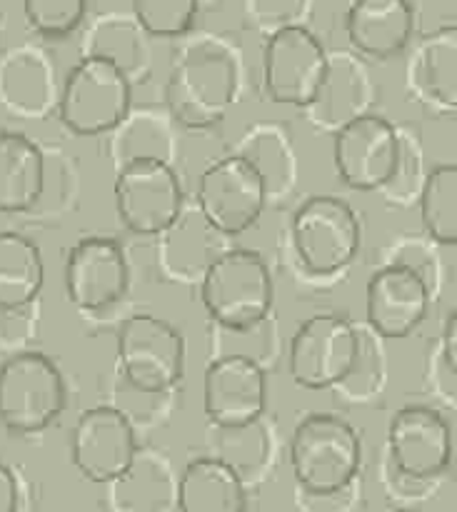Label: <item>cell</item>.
<instances>
[{"instance_id":"obj_1","label":"cell","mask_w":457,"mask_h":512,"mask_svg":"<svg viewBox=\"0 0 457 512\" xmlns=\"http://www.w3.org/2000/svg\"><path fill=\"white\" fill-rule=\"evenodd\" d=\"M248 63L233 35L190 30L178 38L165 83V108L175 123L210 130L243 100Z\"/></svg>"},{"instance_id":"obj_2","label":"cell","mask_w":457,"mask_h":512,"mask_svg":"<svg viewBox=\"0 0 457 512\" xmlns=\"http://www.w3.org/2000/svg\"><path fill=\"white\" fill-rule=\"evenodd\" d=\"M363 243L360 218L338 195H310L288 225V253L310 280L335 278L353 265Z\"/></svg>"},{"instance_id":"obj_3","label":"cell","mask_w":457,"mask_h":512,"mask_svg":"<svg viewBox=\"0 0 457 512\" xmlns=\"http://www.w3.org/2000/svg\"><path fill=\"white\" fill-rule=\"evenodd\" d=\"M295 488L305 493H338L355 485L363 465L358 430L335 413H310L290 438Z\"/></svg>"},{"instance_id":"obj_4","label":"cell","mask_w":457,"mask_h":512,"mask_svg":"<svg viewBox=\"0 0 457 512\" xmlns=\"http://www.w3.org/2000/svg\"><path fill=\"white\" fill-rule=\"evenodd\" d=\"M65 408L68 383L50 355L25 350L0 363V425L10 433H43Z\"/></svg>"},{"instance_id":"obj_5","label":"cell","mask_w":457,"mask_h":512,"mask_svg":"<svg viewBox=\"0 0 457 512\" xmlns=\"http://www.w3.org/2000/svg\"><path fill=\"white\" fill-rule=\"evenodd\" d=\"M118 378L148 393H175L185 373V340L170 320L135 313L115 335Z\"/></svg>"},{"instance_id":"obj_6","label":"cell","mask_w":457,"mask_h":512,"mask_svg":"<svg viewBox=\"0 0 457 512\" xmlns=\"http://www.w3.org/2000/svg\"><path fill=\"white\" fill-rule=\"evenodd\" d=\"M133 108V83L98 58H80L60 83L58 118L70 133L108 135Z\"/></svg>"},{"instance_id":"obj_7","label":"cell","mask_w":457,"mask_h":512,"mask_svg":"<svg viewBox=\"0 0 457 512\" xmlns=\"http://www.w3.org/2000/svg\"><path fill=\"white\" fill-rule=\"evenodd\" d=\"M210 323L248 325L273 315L275 285L268 263L248 248H230L200 283Z\"/></svg>"},{"instance_id":"obj_8","label":"cell","mask_w":457,"mask_h":512,"mask_svg":"<svg viewBox=\"0 0 457 512\" xmlns=\"http://www.w3.org/2000/svg\"><path fill=\"white\" fill-rule=\"evenodd\" d=\"M358 348V323L335 313L313 315L290 340L288 373L298 388L335 390L353 368Z\"/></svg>"},{"instance_id":"obj_9","label":"cell","mask_w":457,"mask_h":512,"mask_svg":"<svg viewBox=\"0 0 457 512\" xmlns=\"http://www.w3.org/2000/svg\"><path fill=\"white\" fill-rule=\"evenodd\" d=\"M328 50L308 28H285L263 43V88L273 103L303 110L328 73Z\"/></svg>"},{"instance_id":"obj_10","label":"cell","mask_w":457,"mask_h":512,"mask_svg":"<svg viewBox=\"0 0 457 512\" xmlns=\"http://www.w3.org/2000/svg\"><path fill=\"white\" fill-rule=\"evenodd\" d=\"M63 285L68 300L80 313H105L130 290L128 253L115 238H80L65 255Z\"/></svg>"},{"instance_id":"obj_11","label":"cell","mask_w":457,"mask_h":512,"mask_svg":"<svg viewBox=\"0 0 457 512\" xmlns=\"http://www.w3.org/2000/svg\"><path fill=\"white\" fill-rule=\"evenodd\" d=\"M115 210L130 233L158 238L185 208V190L173 165L138 163L115 173Z\"/></svg>"},{"instance_id":"obj_12","label":"cell","mask_w":457,"mask_h":512,"mask_svg":"<svg viewBox=\"0 0 457 512\" xmlns=\"http://www.w3.org/2000/svg\"><path fill=\"white\" fill-rule=\"evenodd\" d=\"M453 428L440 410L408 405L393 415L388 428L390 468L398 478L428 483L453 465Z\"/></svg>"},{"instance_id":"obj_13","label":"cell","mask_w":457,"mask_h":512,"mask_svg":"<svg viewBox=\"0 0 457 512\" xmlns=\"http://www.w3.org/2000/svg\"><path fill=\"white\" fill-rule=\"evenodd\" d=\"M195 205L228 238L248 233L268 208L258 175L238 155H225L200 173Z\"/></svg>"},{"instance_id":"obj_14","label":"cell","mask_w":457,"mask_h":512,"mask_svg":"<svg viewBox=\"0 0 457 512\" xmlns=\"http://www.w3.org/2000/svg\"><path fill=\"white\" fill-rule=\"evenodd\" d=\"M400 135L385 115L365 113L333 135V163L338 178L360 193L383 190L395 170Z\"/></svg>"},{"instance_id":"obj_15","label":"cell","mask_w":457,"mask_h":512,"mask_svg":"<svg viewBox=\"0 0 457 512\" xmlns=\"http://www.w3.org/2000/svg\"><path fill=\"white\" fill-rule=\"evenodd\" d=\"M138 430L110 405L80 413L70 435V460L85 480L110 485L138 455Z\"/></svg>"},{"instance_id":"obj_16","label":"cell","mask_w":457,"mask_h":512,"mask_svg":"<svg viewBox=\"0 0 457 512\" xmlns=\"http://www.w3.org/2000/svg\"><path fill=\"white\" fill-rule=\"evenodd\" d=\"M430 303L433 293L418 273L385 263L365 285V325L383 340H403L425 323Z\"/></svg>"},{"instance_id":"obj_17","label":"cell","mask_w":457,"mask_h":512,"mask_svg":"<svg viewBox=\"0 0 457 512\" xmlns=\"http://www.w3.org/2000/svg\"><path fill=\"white\" fill-rule=\"evenodd\" d=\"M220 233L198 205L185 203L183 213L170 228L158 235V265L165 280L178 285H200L208 270L223 258L233 245Z\"/></svg>"},{"instance_id":"obj_18","label":"cell","mask_w":457,"mask_h":512,"mask_svg":"<svg viewBox=\"0 0 457 512\" xmlns=\"http://www.w3.org/2000/svg\"><path fill=\"white\" fill-rule=\"evenodd\" d=\"M203 408L210 425L233 428L268 413V370L250 360H210L203 380Z\"/></svg>"},{"instance_id":"obj_19","label":"cell","mask_w":457,"mask_h":512,"mask_svg":"<svg viewBox=\"0 0 457 512\" xmlns=\"http://www.w3.org/2000/svg\"><path fill=\"white\" fill-rule=\"evenodd\" d=\"M370 103L373 83L365 65L350 53H330L328 73L315 98L303 108V115L315 130L335 135L360 115L370 113Z\"/></svg>"},{"instance_id":"obj_20","label":"cell","mask_w":457,"mask_h":512,"mask_svg":"<svg viewBox=\"0 0 457 512\" xmlns=\"http://www.w3.org/2000/svg\"><path fill=\"white\" fill-rule=\"evenodd\" d=\"M408 93L435 113H457V25L420 35L405 68Z\"/></svg>"},{"instance_id":"obj_21","label":"cell","mask_w":457,"mask_h":512,"mask_svg":"<svg viewBox=\"0 0 457 512\" xmlns=\"http://www.w3.org/2000/svg\"><path fill=\"white\" fill-rule=\"evenodd\" d=\"M60 83L45 50L18 45L0 58V103L10 113L40 120L58 110Z\"/></svg>"},{"instance_id":"obj_22","label":"cell","mask_w":457,"mask_h":512,"mask_svg":"<svg viewBox=\"0 0 457 512\" xmlns=\"http://www.w3.org/2000/svg\"><path fill=\"white\" fill-rule=\"evenodd\" d=\"M345 35L363 58H395L413 43V0H353L345 10Z\"/></svg>"},{"instance_id":"obj_23","label":"cell","mask_w":457,"mask_h":512,"mask_svg":"<svg viewBox=\"0 0 457 512\" xmlns=\"http://www.w3.org/2000/svg\"><path fill=\"white\" fill-rule=\"evenodd\" d=\"M143 25L135 20L133 13H110L98 15L85 28L80 58H98L118 68L130 83H143L153 73V45Z\"/></svg>"},{"instance_id":"obj_24","label":"cell","mask_w":457,"mask_h":512,"mask_svg":"<svg viewBox=\"0 0 457 512\" xmlns=\"http://www.w3.org/2000/svg\"><path fill=\"white\" fill-rule=\"evenodd\" d=\"M180 475L168 455L140 448L130 468L108 488V512H178Z\"/></svg>"},{"instance_id":"obj_25","label":"cell","mask_w":457,"mask_h":512,"mask_svg":"<svg viewBox=\"0 0 457 512\" xmlns=\"http://www.w3.org/2000/svg\"><path fill=\"white\" fill-rule=\"evenodd\" d=\"M108 150L115 173L138 163H165L175 168L178 133L173 115L165 105L130 108L128 115L108 133Z\"/></svg>"},{"instance_id":"obj_26","label":"cell","mask_w":457,"mask_h":512,"mask_svg":"<svg viewBox=\"0 0 457 512\" xmlns=\"http://www.w3.org/2000/svg\"><path fill=\"white\" fill-rule=\"evenodd\" d=\"M235 155L243 158L260 178L268 205H283L285 200L293 198L300 168L288 128L270 120L250 125L238 140Z\"/></svg>"},{"instance_id":"obj_27","label":"cell","mask_w":457,"mask_h":512,"mask_svg":"<svg viewBox=\"0 0 457 512\" xmlns=\"http://www.w3.org/2000/svg\"><path fill=\"white\" fill-rule=\"evenodd\" d=\"M210 430H213V443L208 455L233 470L245 488L250 490L270 478L278 460V433L268 415L233 428L210 425Z\"/></svg>"},{"instance_id":"obj_28","label":"cell","mask_w":457,"mask_h":512,"mask_svg":"<svg viewBox=\"0 0 457 512\" xmlns=\"http://www.w3.org/2000/svg\"><path fill=\"white\" fill-rule=\"evenodd\" d=\"M48 155L25 133H0V213H28L43 200Z\"/></svg>"},{"instance_id":"obj_29","label":"cell","mask_w":457,"mask_h":512,"mask_svg":"<svg viewBox=\"0 0 457 512\" xmlns=\"http://www.w3.org/2000/svg\"><path fill=\"white\" fill-rule=\"evenodd\" d=\"M250 490L210 455L190 460L180 473L178 512H248Z\"/></svg>"},{"instance_id":"obj_30","label":"cell","mask_w":457,"mask_h":512,"mask_svg":"<svg viewBox=\"0 0 457 512\" xmlns=\"http://www.w3.org/2000/svg\"><path fill=\"white\" fill-rule=\"evenodd\" d=\"M45 260L38 243L15 230L0 233V305L23 308L40 300Z\"/></svg>"},{"instance_id":"obj_31","label":"cell","mask_w":457,"mask_h":512,"mask_svg":"<svg viewBox=\"0 0 457 512\" xmlns=\"http://www.w3.org/2000/svg\"><path fill=\"white\" fill-rule=\"evenodd\" d=\"M280 350H283V338L273 315L248 325L210 323V360H250L270 373V368L278 365Z\"/></svg>"},{"instance_id":"obj_32","label":"cell","mask_w":457,"mask_h":512,"mask_svg":"<svg viewBox=\"0 0 457 512\" xmlns=\"http://www.w3.org/2000/svg\"><path fill=\"white\" fill-rule=\"evenodd\" d=\"M418 205L428 240L457 248V163L430 170Z\"/></svg>"},{"instance_id":"obj_33","label":"cell","mask_w":457,"mask_h":512,"mask_svg":"<svg viewBox=\"0 0 457 512\" xmlns=\"http://www.w3.org/2000/svg\"><path fill=\"white\" fill-rule=\"evenodd\" d=\"M400 150L395 160V170L385 188L380 190L390 205H415L423 193V185L428 180L430 170L425 168V150L420 143L418 133L408 128H398Z\"/></svg>"},{"instance_id":"obj_34","label":"cell","mask_w":457,"mask_h":512,"mask_svg":"<svg viewBox=\"0 0 457 512\" xmlns=\"http://www.w3.org/2000/svg\"><path fill=\"white\" fill-rule=\"evenodd\" d=\"M200 8V0H130V13L150 38H183L193 30Z\"/></svg>"},{"instance_id":"obj_35","label":"cell","mask_w":457,"mask_h":512,"mask_svg":"<svg viewBox=\"0 0 457 512\" xmlns=\"http://www.w3.org/2000/svg\"><path fill=\"white\" fill-rule=\"evenodd\" d=\"M25 23L40 38L60 40L73 35L88 15V0H23Z\"/></svg>"},{"instance_id":"obj_36","label":"cell","mask_w":457,"mask_h":512,"mask_svg":"<svg viewBox=\"0 0 457 512\" xmlns=\"http://www.w3.org/2000/svg\"><path fill=\"white\" fill-rule=\"evenodd\" d=\"M360 330V348L358 358H355L353 368L345 375L343 383L335 388V393L343 395L345 400H368L375 395L383 383V353H380L378 335L368 328V325H358Z\"/></svg>"},{"instance_id":"obj_37","label":"cell","mask_w":457,"mask_h":512,"mask_svg":"<svg viewBox=\"0 0 457 512\" xmlns=\"http://www.w3.org/2000/svg\"><path fill=\"white\" fill-rule=\"evenodd\" d=\"M175 393H148L135 385L125 383L123 378H115L113 385V403L110 408L118 410L120 415L128 418V423L138 428H153L168 420L170 410H173Z\"/></svg>"},{"instance_id":"obj_38","label":"cell","mask_w":457,"mask_h":512,"mask_svg":"<svg viewBox=\"0 0 457 512\" xmlns=\"http://www.w3.org/2000/svg\"><path fill=\"white\" fill-rule=\"evenodd\" d=\"M313 0H245V18L265 33V38L285 28L308 25Z\"/></svg>"},{"instance_id":"obj_39","label":"cell","mask_w":457,"mask_h":512,"mask_svg":"<svg viewBox=\"0 0 457 512\" xmlns=\"http://www.w3.org/2000/svg\"><path fill=\"white\" fill-rule=\"evenodd\" d=\"M40 330V300L23 308H8L0 305V353L18 355L25 350H33Z\"/></svg>"},{"instance_id":"obj_40","label":"cell","mask_w":457,"mask_h":512,"mask_svg":"<svg viewBox=\"0 0 457 512\" xmlns=\"http://www.w3.org/2000/svg\"><path fill=\"white\" fill-rule=\"evenodd\" d=\"M388 265H405V268H410L413 273H418L420 278L428 283L430 293L433 295L438 293L440 263L428 243H420V240H408V243H400L398 248L390 253Z\"/></svg>"},{"instance_id":"obj_41","label":"cell","mask_w":457,"mask_h":512,"mask_svg":"<svg viewBox=\"0 0 457 512\" xmlns=\"http://www.w3.org/2000/svg\"><path fill=\"white\" fill-rule=\"evenodd\" d=\"M353 488L355 485H350L338 493H305V490L295 488V505H298V512H348Z\"/></svg>"},{"instance_id":"obj_42","label":"cell","mask_w":457,"mask_h":512,"mask_svg":"<svg viewBox=\"0 0 457 512\" xmlns=\"http://www.w3.org/2000/svg\"><path fill=\"white\" fill-rule=\"evenodd\" d=\"M438 358H440V365L457 378V305L450 310L448 320H445Z\"/></svg>"},{"instance_id":"obj_43","label":"cell","mask_w":457,"mask_h":512,"mask_svg":"<svg viewBox=\"0 0 457 512\" xmlns=\"http://www.w3.org/2000/svg\"><path fill=\"white\" fill-rule=\"evenodd\" d=\"M20 510V485L13 470L0 463V512Z\"/></svg>"},{"instance_id":"obj_44","label":"cell","mask_w":457,"mask_h":512,"mask_svg":"<svg viewBox=\"0 0 457 512\" xmlns=\"http://www.w3.org/2000/svg\"><path fill=\"white\" fill-rule=\"evenodd\" d=\"M3 53H5V50H3V30H0V58H3Z\"/></svg>"},{"instance_id":"obj_45","label":"cell","mask_w":457,"mask_h":512,"mask_svg":"<svg viewBox=\"0 0 457 512\" xmlns=\"http://www.w3.org/2000/svg\"><path fill=\"white\" fill-rule=\"evenodd\" d=\"M390 512H415V510H405V508H398V510H390Z\"/></svg>"},{"instance_id":"obj_46","label":"cell","mask_w":457,"mask_h":512,"mask_svg":"<svg viewBox=\"0 0 457 512\" xmlns=\"http://www.w3.org/2000/svg\"><path fill=\"white\" fill-rule=\"evenodd\" d=\"M208 3H213V0H200V5H208Z\"/></svg>"},{"instance_id":"obj_47","label":"cell","mask_w":457,"mask_h":512,"mask_svg":"<svg viewBox=\"0 0 457 512\" xmlns=\"http://www.w3.org/2000/svg\"><path fill=\"white\" fill-rule=\"evenodd\" d=\"M348 3H353V0H348Z\"/></svg>"}]
</instances>
